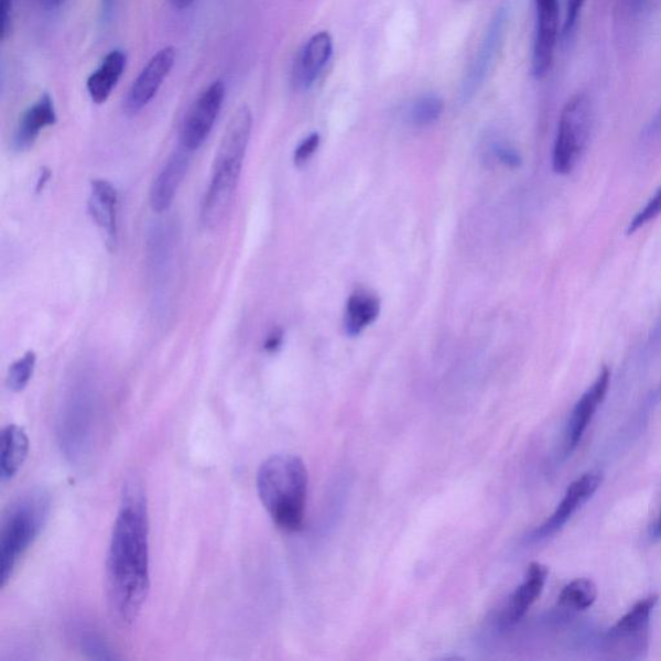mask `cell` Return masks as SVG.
<instances>
[{"label": "cell", "instance_id": "obj_1", "mask_svg": "<svg viewBox=\"0 0 661 661\" xmlns=\"http://www.w3.org/2000/svg\"><path fill=\"white\" fill-rule=\"evenodd\" d=\"M150 589L149 513L138 480L124 487L107 557V592L116 619L137 621Z\"/></svg>", "mask_w": 661, "mask_h": 661}, {"label": "cell", "instance_id": "obj_2", "mask_svg": "<svg viewBox=\"0 0 661 661\" xmlns=\"http://www.w3.org/2000/svg\"><path fill=\"white\" fill-rule=\"evenodd\" d=\"M253 116L242 105L231 117L217 149L213 177L203 199L201 219L206 228L214 229L228 216L242 174L248 144H250Z\"/></svg>", "mask_w": 661, "mask_h": 661}, {"label": "cell", "instance_id": "obj_3", "mask_svg": "<svg viewBox=\"0 0 661 661\" xmlns=\"http://www.w3.org/2000/svg\"><path fill=\"white\" fill-rule=\"evenodd\" d=\"M307 484V469L296 455H274L261 464L257 479L259 498L278 528L289 532L303 529Z\"/></svg>", "mask_w": 661, "mask_h": 661}, {"label": "cell", "instance_id": "obj_4", "mask_svg": "<svg viewBox=\"0 0 661 661\" xmlns=\"http://www.w3.org/2000/svg\"><path fill=\"white\" fill-rule=\"evenodd\" d=\"M51 496L42 488L30 490L7 510L0 529V583H10L24 555L50 520Z\"/></svg>", "mask_w": 661, "mask_h": 661}, {"label": "cell", "instance_id": "obj_5", "mask_svg": "<svg viewBox=\"0 0 661 661\" xmlns=\"http://www.w3.org/2000/svg\"><path fill=\"white\" fill-rule=\"evenodd\" d=\"M593 127V104L588 93L571 96L561 111L552 164L555 174L568 175L587 150Z\"/></svg>", "mask_w": 661, "mask_h": 661}, {"label": "cell", "instance_id": "obj_6", "mask_svg": "<svg viewBox=\"0 0 661 661\" xmlns=\"http://www.w3.org/2000/svg\"><path fill=\"white\" fill-rule=\"evenodd\" d=\"M658 599L655 595L643 598L608 630L604 638L608 659L637 660L648 653L651 615Z\"/></svg>", "mask_w": 661, "mask_h": 661}, {"label": "cell", "instance_id": "obj_7", "mask_svg": "<svg viewBox=\"0 0 661 661\" xmlns=\"http://www.w3.org/2000/svg\"><path fill=\"white\" fill-rule=\"evenodd\" d=\"M225 100V85L216 80L192 105L184 119L180 142L191 153L198 150L213 132Z\"/></svg>", "mask_w": 661, "mask_h": 661}, {"label": "cell", "instance_id": "obj_8", "mask_svg": "<svg viewBox=\"0 0 661 661\" xmlns=\"http://www.w3.org/2000/svg\"><path fill=\"white\" fill-rule=\"evenodd\" d=\"M537 25L533 37L531 73L535 79L550 74L560 35V0H533Z\"/></svg>", "mask_w": 661, "mask_h": 661}, {"label": "cell", "instance_id": "obj_9", "mask_svg": "<svg viewBox=\"0 0 661 661\" xmlns=\"http://www.w3.org/2000/svg\"><path fill=\"white\" fill-rule=\"evenodd\" d=\"M175 62L176 51L174 47H164L149 59L144 69L133 80L129 95L126 97L124 111L127 115L137 116L152 102L164 79L174 69Z\"/></svg>", "mask_w": 661, "mask_h": 661}, {"label": "cell", "instance_id": "obj_10", "mask_svg": "<svg viewBox=\"0 0 661 661\" xmlns=\"http://www.w3.org/2000/svg\"><path fill=\"white\" fill-rule=\"evenodd\" d=\"M508 21V6H501L494 14L483 44H480L475 64L472 65V69L464 80V99H470V97L477 93V89L483 86L488 73L492 69L496 59L499 57L502 43H505L506 40Z\"/></svg>", "mask_w": 661, "mask_h": 661}, {"label": "cell", "instance_id": "obj_11", "mask_svg": "<svg viewBox=\"0 0 661 661\" xmlns=\"http://www.w3.org/2000/svg\"><path fill=\"white\" fill-rule=\"evenodd\" d=\"M603 483L604 473L600 470H590L574 480L568 486L557 509L539 529L533 531L531 539L539 542V540H544L559 532L571 520V517L597 492Z\"/></svg>", "mask_w": 661, "mask_h": 661}, {"label": "cell", "instance_id": "obj_12", "mask_svg": "<svg viewBox=\"0 0 661 661\" xmlns=\"http://www.w3.org/2000/svg\"><path fill=\"white\" fill-rule=\"evenodd\" d=\"M118 192L108 180L96 178L89 191L88 214L101 231L104 242L110 252L118 247L117 223Z\"/></svg>", "mask_w": 661, "mask_h": 661}, {"label": "cell", "instance_id": "obj_13", "mask_svg": "<svg viewBox=\"0 0 661 661\" xmlns=\"http://www.w3.org/2000/svg\"><path fill=\"white\" fill-rule=\"evenodd\" d=\"M611 371L603 368L593 386L577 401L567 424L566 451L575 449L610 388Z\"/></svg>", "mask_w": 661, "mask_h": 661}, {"label": "cell", "instance_id": "obj_14", "mask_svg": "<svg viewBox=\"0 0 661 661\" xmlns=\"http://www.w3.org/2000/svg\"><path fill=\"white\" fill-rule=\"evenodd\" d=\"M57 122V112L54 99L48 94H43L32 107L21 116L17 130H14L12 147L18 153L28 152L35 145L41 132Z\"/></svg>", "mask_w": 661, "mask_h": 661}, {"label": "cell", "instance_id": "obj_15", "mask_svg": "<svg viewBox=\"0 0 661 661\" xmlns=\"http://www.w3.org/2000/svg\"><path fill=\"white\" fill-rule=\"evenodd\" d=\"M334 41L327 32L314 34L304 44L295 59L294 82L297 87L310 88L318 79L330 57H333Z\"/></svg>", "mask_w": 661, "mask_h": 661}, {"label": "cell", "instance_id": "obj_16", "mask_svg": "<svg viewBox=\"0 0 661 661\" xmlns=\"http://www.w3.org/2000/svg\"><path fill=\"white\" fill-rule=\"evenodd\" d=\"M191 152L183 147L171 155L150 189V205L155 213L167 212L189 170Z\"/></svg>", "mask_w": 661, "mask_h": 661}, {"label": "cell", "instance_id": "obj_17", "mask_svg": "<svg viewBox=\"0 0 661 661\" xmlns=\"http://www.w3.org/2000/svg\"><path fill=\"white\" fill-rule=\"evenodd\" d=\"M550 570L542 563H531L524 582L516 589L501 616L502 626L510 627L520 622L530 607L537 603L545 587Z\"/></svg>", "mask_w": 661, "mask_h": 661}, {"label": "cell", "instance_id": "obj_18", "mask_svg": "<svg viewBox=\"0 0 661 661\" xmlns=\"http://www.w3.org/2000/svg\"><path fill=\"white\" fill-rule=\"evenodd\" d=\"M127 55L123 51L109 52L97 69L89 75L87 80V93L91 100L101 105L108 101L126 71Z\"/></svg>", "mask_w": 661, "mask_h": 661}, {"label": "cell", "instance_id": "obj_19", "mask_svg": "<svg viewBox=\"0 0 661 661\" xmlns=\"http://www.w3.org/2000/svg\"><path fill=\"white\" fill-rule=\"evenodd\" d=\"M28 434L19 425H7L2 432V454H0V478L9 483L25 464L29 454Z\"/></svg>", "mask_w": 661, "mask_h": 661}, {"label": "cell", "instance_id": "obj_20", "mask_svg": "<svg viewBox=\"0 0 661 661\" xmlns=\"http://www.w3.org/2000/svg\"><path fill=\"white\" fill-rule=\"evenodd\" d=\"M380 300L371 292L359 290L353 294L345 310L344 326L349 336H358L378 319Z\"/></svg>", "mask_w": 661, "mask_h": 661}, {"label": "cell", "instance_id": "obj_21", "mask_svg": "<svg viewBox=\"0 0 661 661\" xmlns=\"http://www.w3.org/2000/svg\"><path fill=\"white\" fill-rule=\"evenodd\" d=\"M598 589L590 578H575L562 589L559 605L566 610L584 611L596 603Z\"/></svg>", "mask_w": 661, "mask_h": 661}, {"label": "cell", "instance_id": "obj_22", "mask_svg": "<svg viewBox=\"0 0 661 661\" xmlns=\"http://www.w3.org/2000/svg\"><path fill=\"white\" fill-rule=\"evenodd\" d=\"M445 104L438 96L426 95L413 102L411 108V120L419 127L431 126L441 118Z\"/></svg>", "mask_w": 661, "mask_h": 661}, {"label": "cell", "instance_id": "obj_23", "mask_svg": "<svg viewBox=\"0 0 661 661\" xmlns=\"http://www.w3.org/2000/svg\"><path fill=\"white\" fill-rule=\"evenodd\" d=\"M35 365L36 355L30 350L10 367L9 375H7V387L11 392L20 393L28 387L33 378Z\"/></svg>", "mask_w": 661, "mask_h": 661}, {"label": "cell", "instance_id": "obj_24", "mask_svg": "<svg viewBox=\"0 0 661 661\" xmlns=\"http://www.w3.org/2000/svg\"><path fill=\"white\" fill-rule=\"evenodd\" d=\"M661 215V186L653 194V197L646 203L644 207L637 213L632 221L629 223L627 229L628 235H633L635 231L640 230L649 223L657 219Z\"/></svg>", "mask_w": 661, "mask_h": 661}, {"label": "cell", "instance_id": "obj_25", "mask_svg": "<svg viewBox=\"0 0 661 661\" xmlns=\"http://www.w3.org/2000/svg\"><path fill=\"white\" fill-rule=\"evenodd\" d=\"M650 0H616V17L622 28L635 24L642 17Z\"/></svg>", "mask_w": 661, "mask_h": 661}, {"label": "cell", "instance_id": "obj_26", "mask_svg": "<svg viewBox=\"0 0 661 661\" xmlns=\"http://www.w3.org/2000/svg\"><path fill=\"white\" fill-rule=\"evenodd\" d=\"M82 650L88 653L89 658L93 659H115L116 657L110 653L108 646L104 643L101 638L97 636H86L82 638Z\"/></svg>", "mask_w": 661, "mask_h": 661}, {"label": "cell", "instance_id": "obj_27", "mask_svg": "<svg viewBox=\"0 0 661 661\" xmlns=\"http://www.w3.org/2000/svg\"><path fill=\"white\" fill-rule=\"evenodd\" d=\"M587 0H567L566 17L563 21V37L568 40L574 34V30L577 25L578 19H581L582 11Z\"/></svg>", "mask_w": 661, "mask_h": 661}, {"label": "cell", "instance_id": "obj_28", "mask_svg": "<svg viewBox=\"0 0 661 661\" xmlns=\"http://www.w3.org/2000/svg\"><path fill=\"white\" fill-rule=\"evenodd\" d=\"M321 144V138L317 132L310 134L306 139L303 140L302 144H300L295 150L294 162L297 167H302L317 152V149Z\"/></svg>", "mask_w": 661, "mask_h": 661}, {"label": "cell", "instance_id": "obj_29", "mask_svg": "<svg viewBox=\"0 0 661 661\" xmlns=\"http://www.w3.org/2000/svg\"><path fill=\"white\" fill-rule=\"evenodd\" d=\"M13 0H0V37L7 41L12 33Z\"/></svg>", "mask_w": 661, "mask_h": 661}, {"label": "cell", "instance_id": "obj_30", "mask_svg": "<svg viewBox=\"0 0 661 661\" xmlns=\"http://www.w3.org/2000/svg\"><path fill=\"white\" fill-rule=\"evenodd\" d=\"M495 154L498 160L510 169L520 167L522 160L520 154L516 152L513 148L508 145L498 144L495 147Z\"/></svg>", "mask_w": 661, "mask_h": 661}, {"label": "cell", "instance_id": "obj_31", "mask_svg": "<svg viewBox=\"0 0 661 661\" xmlns=\"http://www.w3.org/2000/svg\"><path fill=\"white\" fill-rule=\"evenodd\" d=\"M283 344V330L275 328L269 334L264 343V349L268 353H275L281 349Z\"/></svg>", "mask_w": 661, "mask_h": 661}, {"label": "cell", "instance_id": "obj_32", "mask_svg": "<svg viewBox=\"0 0 661 661\" xmlns=\"http://www.w3.org/2000/svg\"><path fill=\"white\" fill-rule=\"evenodd\" d=\"M644 137L648 139H658L661 137V107L655 112V116L650 120L644 130Z\"/></svg>", "mask_w": 661, "mask_h": 661}, {"label": "cell", "instance_id": "obj_33", "mask_svg": "<svg viewBox=\"0 0 661 661\" xmlns=\"http://www.w3.org/2000/svg\"><path fill=\"white\" fill-rule=\"evenodd\" d=\"M101 3V21L104 24L110 22L112 17H115L118 0H100Z\"/></svg>", "mask_w": 661, "mask_h": 661}, {"label": "cell", "instance_id": "obj_34", "mask_svg": "<svg viewBox=\"0 0 661 661\" xmlns=\"http://www.w3.org/2000/svg\"><path fill=\"white\" fill-rule=\"evenodd\" d=\"M51 172L47 169L41 170V177L37 178L36 183V192L41 193L44 189V186L50 182Z\"/></svg>", "mask_w": 661, "mask_h": 661}, {"label": "cell", "instance_id": "obj_35", "mask_svg": "<svg viewBox=\"0 0 661 661\" xmlns=\"http://www.w3.org/2000/svg\"><path fill=\"white\" fill-rule=\"evenodd\" d=\"M65 2H66V0H40V4L43 7L44 10H47V11L57 10Z\"/></svg>", "mask_w": 661, "mask_h": 661}, {"label": "cell", "instance_id": "obj_36", "mask_svg": "<svg viewBox=\"0 0 661 661\" xmlns=\"http://www.w3.org/2000/svg\"><path fill=\"white\" fill-rule=\"evenodd\" d=\"M172 7L177 11H184L191 9L195 3V0H170Z\"/></svg>", "mask_w": 661, "mask_h": 661}, {"label": "cell", "instance_id": "obj_37", "mask_svg": "<svg viewBox=\"0 0 661 661\" xmlns=\"http://www.w3.org/2000/svg\"><path fill=\"white\" fill-rule=\"evenodd\" d=\"M650 342H652V343L661 342V319L658 323V325L655 326V328H653V330L650 335Z\"/></svg>", "mask_w": 661, "mask_h": 661}, {"label": "cell", "instance_id": "obj_38", "mask_svg": "<svg viewBox=\"0 0 661 661\" xmlns=\"http://www.w3.org/2000/svg\"><path fill=\"white\" fill-rule=\"evenodd\" d=\"M653 537L661 538V510L655 525H653Z\"/></svg>", "mask_w": 661, "mask_h": 661}]
</instances>
